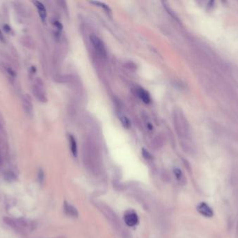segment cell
<instances>
[{
    "label": "cell",
    "mask_w": 238,
    "mask_h": 238,
    "mask_svg": "<svg viewBox=\"0 0 238 238\" xmlns=\"http://www.w3.org/2000/svg\"><path fill=\"white\" fill-rule=\"evenodd\" d=\"M90 40L91 44H93V46L97 53L102 57H106V48L105 46V44H104V43L102 41L101 39H100L98 36L93 34L90 36Z\"/></svg>",
    "instance_id": "cell-1"
},
{
    "label": "cell",
    "mask_w": 238,
    "mask_h": 238,
    "mask_svg": "<svg viewBox=\"0 0 238 238\" xmlns=\"http://www.w3.org/2000/svg\"><path fill=\"white\" fill-rule=\"evenodd\" d=\"M196 210L201 215L207 218H211L214 216V212H213L212 207L205 202L198 204L196 207Z\"/></svg>",
    "instance_id": "cell-2"
},
{
    "label": "cell",
    "mask_w": 238,
    "mask_h": 238,
    "mask_svg": "<svg viewBox=\"0 0 238 238\" xmlns=\"http://www.w3.org/2000/svg\"><path fill=\"white\" fill-rule=\"evenodd\" d=\"M124 220L128 226L132 227L138 224L139 218L136 212L130 210V211H127L125 214Z\"/></svg>",
    "instance_id": "cell-3"
},
{
    "label": "cell",
    "mask_w": 238,
    "mask_h": 238,
    "mask_svg": "<svg viewBox=\"0 0 238 238\" xmlns=\"http://www.w3.org/2000/svg\"><path fill=\"white\" fill-rule=\"evenodd\" d=\"M33 3H34L36 7V8H37L41 20L43 23H45V20H46V18H47V11H46V9H45V6L42 4L41 2H40L38 1H36Z\"/></svg>",
    "instance_id": "cell-4"
},
{
    "label": "cell",
    "mask_w": 238,
    "mask_h": 238,
    "mask_svg": "<svg viewBox=\"0 0 238 238\" xmlns=\"http://www.w3.org/2000/svg\"><path fill=\"white\" fill-rule=\"evenodd\" d=\"M63 209L64 212H66L67 215H69L70 216H72V217H77L78 216L79 214L77 209H76L75 207L71 205L70 203H68L66 202L64 203Z\"/></svg>",
    "instance_id": "cell-5"
},
{
    "label": "cell",
    "mask_w": 238,
    "mask_h": 238,
    "mask_svg": "<svg viewBox=\"0 0 238 238\" xmlns=\"http://www.w3.org/2000/svg\"><path fill=\"white\" fill-rule=\"evenodd\" d=\"M137 94H138V96H139V98L141 99L145 103L148 104V103L151 102L150 94H149L148 91H146L144 89H143V88H139L138 91H137Z\"/></svg>",
    "instance_id": "cell-6"
},
{
    "label": "cell",
    "mask_w": 238,
    "mask_h": 238,
    "mask_svg": "<svg viewBox=\"0 0 238 238\" xmlns=\"http://www.w3.org/2000/svg\"><path fill=\"white\" fill-rule=\"evenodd\" d=\"M36 85H35L33 87L32 91L33 92V94H34V95L36 98L39 99L40 101H43L45 95H43V94H42V92L41 85L39 84V82L38 83H36Z\"/></svg>",
    "instance_id": "cell-7"
},
{
    "label": "cell",
    "mask_w": 238,
    "mask_h": 238,
    "mask_svg": "<svg viewBox=\"0 0 238 238\" xmlns=\"http://www.w3.org/2000/svg\"><path fill=\"white\" fill-rule=\"evenodd\" d=\"M22 103H23V107H24V111H26L27 113L29 115L31 114L32 112L33 106H32V103L31 102V100H30L29 96H26L24 97Z\"/></svg>",
    "instance_id": "cell-8"
},
{
    "label": "cell",
    "mask_w": 238,
    "mask_h": 238,
    "mask_svg": "<svg viewBox=\"0 0 238 238\" xmlns=\"http://www.w3.org/2000/svg\"><path fill=\"white\" fill-rule=\"evenodd\" d=\"M70 142H71V152L73 154V156L77 157V142H76L75 138L72 136H70Z\"/></svg>",
    "instance_id": "cell-9"
},
{
    "label": "cell",
    "mask_w": 238,
    "mask_h": 238,
    "mask_svg": "<svg viewBox=\"0 0 238 238\" xmlns=\"http://www.w3.org/2000/svg\"><path fill=\"white\" fill-rule=\"evenodd\" d=\"M173 173H174V175L176 176V179H178L179 182H182L183 178H184V175H183L182 170L181 169L178 168H174V170H173Z\"/></svg>",
    "instance_id": "cell-10"
},
{
    "label": "cell",
    "mask_w": 238,
    "mask_h": 238,
    "mask_svg": "<svg viewBox=\"0 0 238 238\" xmlns=\"http://www.w3.org/2000/svg\"><path fill=\"white\" fill-rule=\"evenodd\" d=\"M91 3H92V4H95L97 6H100V7H101L102 8H103L104 9H105V10H106L107 12H111V9L109 8V7H108L107 5L104 4V3H102L100 2H91Z\"/></svg>",
    "instance_id": "cell-11"
},
{
    "label": "cell",
    "mask_w": 238,
    "mask_h": 238,
    "mask_svg": "<svg viewBox=\"0 0 238 238\" xmlns=\"http://www.w3.org/2000/svg\"><path fill=\"white\" fill-rule=\"evenodd\" d=\"M121 120L122 124H123V126L127 128V129H128V128H130V122L129 120V119H128L126 117H122L121 119Z\"/></svg>",
    "instance_id": "cell-12"
},
{
    "label": "cell",
    "mask_w": 238,
    "mask_h": 238,
    "mask_svg": "<svg viewBox=\"0 0 238 238\" xmlns=\"http://www.w3.org/2000/svg\"><path fill=\"white\" fill-rule=\"evenodd\" d=\"M43 176H44L43 172L42 171V170H40L38 173V179L41 182H42V180H43Z\"/></svg>",
    "instance_id": "cell-13"
},
{
    "label": "cell",
    "mask_w": 238,
    "mask_h": 238,
    "mask_svg": "<svg viewBox=\"0 0 238 238\" xmlns=\"http://www.w3.org/2000/svg\"><path fill=\"white\" fill-rule=\"evenodd\" d=\"M143 155L146 158H150L151 157L150 154H149L147 151H146L145 149H143Z\"/></svg>",
    "instance_id": "cell-14"
},
{
    "label": "cell",
    "mask_w": 238,
    "mask_h": 238,
    "mask_svg": "<svg viewBox=\"0 0 238 238\" xmlns=\"http://www.w3.org/2000/svg\"><path fill=\"white\" fill-rule=\"evenodd\" d=\"M54 25H55L58 29H62V24H61L59 22H58V21H56V22H54Z\"/></svg>",
    "instance_id": "cell-15"
},
{
    "label": "cell",
    "mask_w": 238,
    "mask_h": 238,
    "mask_svg": "<svg viewBox=\"0 0 238 238\" xmlns=\"http://www.w3.org/2000/svg\"><path fill=\"white\" fill-rule=\"evenodd\" d=\"M4 30H6V31H7V32L11 31V27H9L8 25H5L4 26Z\"/></svg>",
    "instance_id": "cell-16"
},
{
    "label": "cell",
    "mask_w": 238,
    "mask_h": 238,
    "mask_svg": "<svg viewBox=\"0 0 238 238\" xmlns=\"http://www.w3.org/2000/svg\"><path fill=\"white\" fill-rule=\"evenodd\" d=\"M0 41H4V36H3V34L1 32V30H0Z\"/></svg>",
    "instance_id": "cell-17"
},
{
    "label": "cell",
    "mask_w": 238,
    "mask_h": 238,
    "mask_svg": "<svg viewBox=\"0 0 238 238\" xmlns=\"http://www.w3.org/2000/svg\"><path fill=\"white\" fill-rule=\"evenodd\" d=\"M32 72H33V74H34V73L36 72V69H35V67L34 66H32Z\"/></svg>",
    "instance_id": "cell-18"
}]
</instances>
